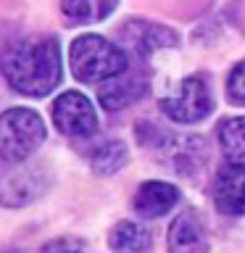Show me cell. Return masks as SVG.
Here are the masks:
<instances>
[{"mask_svg": "<svg viewBox=\"0 0 245 253\" xmlns=\"http://www.w3.org/2000/svg\"><path fill=\"white\" fill-rule=\"evenodd\" d=\"M0 74L16 92L50 95L61 82V47L55 37H21L0 58Z\"/></svg>", "mask_w": 245, "mask_h": 253, "instance_id": "cell-1", "label": "cell"}, {"mask_svg": "<svg viewBox=\"0 0 245 253\" xmlns=\"http://www.w3.org/2000/svg\"><path fill=\"white\" fill-rule=\"evenodd\" d=\"M126 58L129 53L122 45L111 42L100 35H82L71 42L69 50V66L71 74L79 82H103L116 74L126 71Z\"/></svg>", "mask_w": 245, "mask_h": 253, "instance_id": "cell-2", "label": "cell"}, {"mask_svg": "<svg viewBox=\"0 0 245 253\" xmlns=\"http://www.w3.org/2000/svg\"><path fill=\"white\" fill-rule=\"evenodd\" d=\"M45 122L32 108H8L0 114V161L21 164L45 142Z\"/></svg>", "mask_w": 245, "mask_h": 253, "instance_id": "cell-3", "label": "cell"}, {"mask_svg": "<svg viewBox=\"0 0 245 253\" xmlns=\"http://www.w3.org/2000/svg\"><path fill=\"white\" fill-rule=\"evenodd\" d=\"M161 111L166 119L177 124H195L211 116L213 90L205 74H190L161 98Z\"/></svg>", "mask_w": 245, "mask_h": 253, "instance_id": "cell-4", "label": "cell"}, {"mask_svg": "<svg viewBox=\"0 0 245 253\" xmlns=\"http://www.w3.org/2000/svg\"><path fill=\"white\" fill-rule=\"evenodd\" d=\"M50 190V174L40 164H19L0 174V206L24 209Z\"/></svg>", "mask_w": 245, "mask_h": 253, "instance_id": "cell-5", "label": "cell"}, {"mask_svg": "<svg viewBox=\"0 0 245 253\" xmlns=\"http://www.w3.org/2000/svg\"><path fill=\"white\" fill-rule=\"evenodd\" d=\"M53 124L66 137H92L98 129V114L87 95L69 90L53 103Z\"/></svg>", "mask_w": 245, "mask_h": 253, "instance_id": "cell-6", "label": "cell"}, {"mask_svg": "<svg viewBox=\"0 0 245 253\" xmlns=\"http://www.w3.org/2000/svg\"><path fill=\"white\" fill-rule=\"evenodd\" d=\"M122 45L129 55L137 58H148L156 50H166V47H177L179 45V35L163 24L148 21V19H132L119 29Z\"/></svg>", "mask_w": 245, "mask_h": 253, "instance_id": "cell-7", "label": "cell"}, {"mask_svg": "<svg viewBox=\"0 0 245 253\" xmlns=\"http://www.w3.org/2000/svg\"><path fill=\"white\" fill-rule=\"evenodd\" d=\"M213 203L224 216H245V161H227L216 171Z\"/></svg>", "mask_w": 245, "mask_h": 253, "instance_id": "cell-8", "label": "cell"}, {"mask_svg": "<svg viewBox=\"0 0 245 253\" xmlns=\"http://www.w3.org/2000/svg\"><path fill=\"white\" fill-rule=\"evenodd\" d=\"M179 203V187L171 182H161V179H148L142 182L134 193V211L142 219H161L163 213H169L174 206Z\"/></svg>", "mask_w": 245, "mask_h": 253, "instance_id": "cell-9", "label": "cell"}, {"mask_svg": "<svg viewBox=\"0 0 245 253\" xmlns=\"http://www.w3.org/2000/svg\"><path fill=\"white\" fill-rule=\"evenodd\" d=\"M166 251L169 253H208L211 251L208 235H205L201 219H198L195 213L185 211L169 224V232H166Z\"/></svg>", "mask_w": 245, "mask_h": 253, "instance_id": "cell-10", "label": "cell"}, {"mask_svg": "<svg viewBox=\"0 0 245 253\" xmlns=\"http://www.w3.org/2000/svg\"><path fill=\"white\" fill-rule=\"evenodd\" d=\"M148 92V79L142 74H116L111 77L106 84H100L98 90V100L106 111H124L126 106L137 103L142 95Z\"/></svg>", "mask_w": 245, "mask_h": 253, "instance_id": "cell-11", "label": "cell"}, {"mask_svg": "<svg viewBox=\"0 0 245 253\" xmlns=\"http://www.w3.org/2000/svg\"><path fill=\"white\" fill-rule=\"evenodd\" d=\"M108 245L116 253H148L153 245V235L148 227L137 224V221H119L108 232Z\"/></svg>", "mask_w": 245, "mask_h": 253, "instance_id": "cell-12", "label": "cell"}, {"mask_svg": "<svg viewBox=\"0 0 245 253\" xmlns=\"http://www.w3.org/2000/svg\"><path fill=\"white\" fill-rule=\"evenodd\" d=\"M119 0H61V11L71 24H95L114 13Z\"/></svg>", "mask_w": 245, "mask_h": 253, "instance_id": "cell-13", "label": "cell"}, {"mask_svg": "<svg viewBox=\"0 0 245 253\" xmlns=\"http://www.w3.org/2000/svg\"><path fill=\"white\" fill-rule=\"evenodd\" d=\"M126 158H129V150L122 140H103L90 156V169L100 177H111L124 169Z\"/></svg>", "mask_w": 245, "mask_h": 253, "instance_id": "cell-14", "label": "cell"}, {"mask_svg": "<svg viewBox=\"0 0 245 253\" xmlns=\"http://www.w3.org/2000/svg\"><path fill=\"white\" fill-rule=\"evenodd\" d=\"M219 148L227 161H245V116H232L219 124Z\"/></svg>", "mask_w": 245, "mask_h": 253, "instance_id": "cell-15", "label": "cell"}, {"mask_svg": "<svg viewBox=\"0 0 245 253\" xmlns=\"http://www.w3.org/2000/svg\"><path fill=\"white\" fill-rule=\"evenodd\" d=\"M227 100L232 106H245V61L235 63L227 77Z\"/></svg>", "mask_w": 245, "mask_h": 253, "instance_id": "cell-16", "label": "cell"}, {"mask_svg": "<svg viewBox=\"0 0 245 253\" xmlns=\"http://www.w3.org/2000/svg\"><path fill=\"white\" fill-rule=\"evenodd\" d=\"M40 253H84V243L79 237H55L45 243Z\"/></svg>", "mask_w": 245, "mask_h": 253, "instance_id": "cell-17", "label": "cell"}]
</instances>
